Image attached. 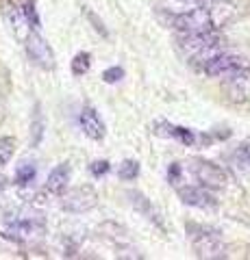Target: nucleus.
<instances>
[{"label": "nucleus", "instance_id": "1", "mask_svg": "<svg viewBox=\"0 0 250 260\" xmlns=\"http://www.w3.org/2000/svg\"><path fill=\"white\" fill-rule=\"evenodd\" d=\"M179 50L200 68L207 59L222 50V37L215 30L198 32V35H179Z\"/></svg>", "mask_w": 250, "mask_h": 260}, {"label": "nucleus", "instance_id": "2", "mask_svg": "<svg viewBox=\"0 0 250 260\" xmlns=\"http://www.w3.org/2000/svg\"><path fill=\"white\" fill-rule=\"evenodd\" d=\"M189 237H191V245L196 249L198 258H224L227 249L220 232L207 225H189Z\"/></svg>", "mask_w": 250, "mask_h": 260}, {"label": "nucleus", "instance_id": "3", "mask_svg": "<svg viewBox=\"0 0 250 260\" xmlns=\"http://www.w3.org/2000/svg\"><path fill=\"white\" fill-rule=\"evenodd\" d=\"M7 234L13 237L15 241H29L35 237H42L46 230V223L39 215L33 213H11L5 219Z\"/></svg>", "mask_w": 250, "mask_h": 260}, {"label": "nucleus", "instance_id": "4", "mask_svg": "<svg viewBox=\"0 0 250 260\" xmlns=\"http://www.w3.org/2000/svg\"><path fill=\"white\" fill-rule=\"evenodd\" d=\"M172 26L179 30V35H198V32L213 30V18H211V11L209 9L196 7V9H191V11L174 15Z\"/></svg>", "mask_w": 250, "mask_h": 260}, {"label": "nucleus", "instance_id": "5", "mask_svg": "<svg viewBox=\"0 0 250 260\" xmlns=\"http://www.w3.org/2000/svg\"><path fill=\"white\" fill-rule=\"evenodd\" d=\"M246 65L248 63H246L244 56L220 50L217 54H213L211 59H207L203 65H200V70H203L209 78H229V76L235 74V72L244 70Z\"/></svg>", "mask_w": 250, "mask_h": 260}, {"label": "nucleus", "instance_id": "6", "mask_svg": "<svg viewBox=\"0 0 250 260\" xmlns=\"http://www.w3.org/2000/svg\"><path fill=\"white\" fill-rule=\"evenodd\" d=\"M24 48H26L29 59L33 61L37 68H42V70H52L54 68V52H52V48L35 28L29 32L26 39H24Z\"/></svg>", "mask_w": 250, "mask_h": 260}, {"label": "nucleus", "instance_id": "7", "mask_svg": "<svg viewBox=\"0 0 250 260\" xmlns=\"http://www.w3.org/2000/svg\"><path fill=\"white\" fill-rule=\"evenodd\" d=\"M96 202H98V193L92 186H78V189H72L63 195L61 208L68 213H85V210L96 206Z\"/></svg>", "mask_w": 250, "mask_h": 260}, {"label": "nucleus", "instance_id": "8", "mask_svg": "<svg viewBox=\"0 0 250 260\" xmlns=\"http://www.w3.org/2000/svg\"><path fill=\"white\" fill-rule=\"evenodd\" d=\"M193 176L205 189H224L227 184V174L222 167L213 165L209 160H196L193 162Z\"/></svg>", "mask_w": 250, "mask_h": 260}, {"label": "nucleus", "instance_id": "9", "mask_svg": "<svg viewBox=\"0 0 250 260\" xmlns=\"http://www.w3.org/2000/svg\"><path fill=\"white\" fill-rule=\"evenodd\" d=\"M78 124H80V130L85 133V137H90V139H94V141H100L104 137V133H107L102 117L98 115V111L92 109V107H85L83 111H80Z\"/></svg>", "mask_w": 250, "mask_h": 260}, {"label": "nucleus", "instance_id": "10", "mask_svg": "<svg viewBox=\"0 0 250 260\" xmlns=\"http://www.w3.org/2000/svg\"><path fill=\"white\" fill-rule=\"evenodd\" d=\"M179 198L183 204L193 208H213L215 200L205 186H179Z\"/></svg>", "mask_w": 250, "mask_h": 260}, {"label": "nucleus", "instance_id": "11", "mask_svg": "<svg viewBox=\"0 0 250 260\" xmlns=\"http://www.w3.org/2000/svg\"><path fill=\"white\" fill-rule=\"evenodd\" d=\"M229 80V91H231V98L237 102H244L250 98V68L246 65L244 70L235 72L233 76L227 78Z\"/></svg>", "mask_w": 250, "mask_h": 260}, {"label": "nucleus", "instance_id": "12", "mask_svg": "<svg viewBox=\"0 0 250 260\" xmlns=\"http://www.w3.org/2000/svg\"><path fill=\"white\" fill-rule=\"evenodd\" d=\"M68 182H70V165L68 162H61L50 172L46 180V191L52 193V195H63L68 189Z\"/></svg>", "mask_w": 250, "mask_h": 260}, {"label": "nucleus", "instance_id": "13", "mask_svg": "<svg viewBox=\"0 0 250 260\" xmlns=\"http://www.w3.org/2000/svg\"><path fill=\"white\" fill-rule=\"evenodd\" d=\"M5 20L7 24H9V28L13 30V35L20 39V42H24L26 39V35L33 28H31V24L26 22V18H24V13L20 7H9V9L5 11Z\"/></svg>", "mask_w": 250, "mask_h": 260}, {"label": "nucleus", "instance_id": "14", "mask_svg": "<svg viewBox=\"0 0 250 260\" xmlns=\"http://www.w3.org/2000/svg\"><path fill=\"white\" fill-rule=\"evenodd\" d=\"M157 133L163 135V137H172V139L181 141L183 145H193L196 143V135H193L189 128H183V126H172V124L161 121V124H157Z\"/></svg>", "mask_w": 250, "mask_h": 260}, {"label": "nucleus", "instance_id": "15", "mask_svg": "<svg viewBox=\"0 0 250 260\" xmlns=\"http://www.w3.org/2000/svg\"><path fill=\"white\" fill-rule=\"evenodd\" d=\"M128 198H131V202H133V204H135L137 208H140V210H142V213H144V215H146L148 219H152V221H157V223H161V221H159V213H157V210H155V206H152V204H150V202H148L146 198H144V195H142V193H137V191H133V193H128Z\"/></svg>", "mask_w": 250, "mask_h": 260}, {"label": "nucleus", "instance_id": "16", "mask_svg": "<svg viewBox=\"0 0 250 260\" xmlns=\"http://www.w3.org/2000/svg\"><path fill=\"white\" fill-rule=\"evenodd\" d=\"M37 176V169L33 162H20V167L15 169V184L18 186H26L35 180Z\"/></svg>", "mask_w": 250, "mask_h": 260}, {"label": "nucleus", "instance_id": "17", "mask_svg": "<svg viewBox=\"0 0 250 260\" xmlns=\"http://www.w3.org/2000/svg\"><path fill=\"white\" fill-rule=\"evenodd\" d=\"M90 68H92V54L90 52H78L74 59H72V74L74 76L87 74Z\"/></svg>", "mask_w": 250, "mask_h": 260}, {"label": "nucleus", "instance_id": "18", "mask_svg": "<svg viewBox=\"0 0 250 260\" xmlns=\"http://www.w3.org/2000/svg\"><path fill=\"white\" fill-rule=\"evenodd\" d=\"M15 152V139L13 137H0V167H5L11 160Z\"/></svg>", "mask_w": 250, "mask_h": 260}, {"label": "nucleus", "instance_id": "19", "mask_svg": "<svg viewBox=\"0 0 250 260\" xmlns=\"http://www.w3.org/2000/svg\"><path fill=\"white\" fill-rule=\"evenodd\" d=\"M22 13H24V18H26V22L31 24V28H39L42 26V20H39V15H37V9H35V3L33 0H26V3H24L22 7Z\"/></svg>", "mask_w": 250, "mask_h": 260}, {"label": "nucleus", "instance_id": "20", "mask_svg": "<svg viewBox=\"0 0 250 260\" xmlns=\"http://www.w3.org/2000/svg\"><path fill=\"white\" fill-rule=\"evenodd\" d=\"M118 176L122 178V180H133V178L140 176V162L137 160H124L122 165L118 167Z\"/></svg>", "mask_w": 250, "mask_h": 260}, {"label": "nucleus", "instance_id": "21", "mask_svg": "<svg viewBox=\"0 0 250 260\" xmlns=\"http://www.w3.org/2000/svg\"><path fill=\"white\" fill-rule=\"evenodd\" d=\"M31 135H33V145H39L44 137V119H42V111L35 107V115H33V124H31Z\"/></svg>", "mask_w": 250, "mask_h": 260}, {"label": "nucleus", "instance_id": "22", "mask_svg": "<svg viewBox=\"0 0 250 260\" xmlns=\"http://www.w3.org/2000/svg\"><path fill=\"white\" fill-rule=\"evenodd\" d=\"M122 78H124V70L122 68H116V65H114V68H107V70L102 72V80H104V83H109V85L120 83Z\"/></svg>", "mask_w": 250, "mask_h": 260}, {"label": "nucleus", "instance_id": "23", "mask_svg": "<svg viewBox=\"0 0 250 260\" xmlns=\"http://www.w3.org/2000/svg\"><path fill=\"white\" fill-rule=\"evenodd\" d=\"M90 172L94 178H102L111 172V165H109V160H94L90 165Z\"/></svg>", "mask_w": 250, "mask_h": 260}, {"label": "nucleus", "instance_id": "24", "mask_svg": "<svg viewBox=\"0 0 250 260\" xmlns=\"http://www.w3.org/2000/svg\"><path fill=\"white\" fill-rule=\"evenodd\" d=\"M168 182L174 184V186H179L183 182V169L179 162H172L170 169H168Z\"/></svg>", "mask_w": 250, "mask_h": 260}, {"label": "nucleus", "instance_id": "25", "mask_svg": "<svg viewBox=\"0 0 250 260\" xmlns=\"http://www.w3.org/2000/svg\"><path fill=\"white\" fill-rule=\"evenodd\" d=\"M7 189V178L5 176H0V193H3Z\"/></svg>", "mask_w": 250, "mask_h": 260}, {"label": "nucleus", "instance_id": "26", "mask_svg": "<svg viewBox=\"0 0 250 260\" xmlns=\"http://www.w3.org/2000/svg\"><path fill=\"white\" fill-rule=\"evenodd\" d=\"M244 154H246V158L250 160V143H246V145H244Z\"/></svg>", "mask_w": 250, "mask_h": 260}, {"label": "nucleus", "instance_id": "27", "mask_svg": "<svg viewBox=\"0 0 250 260\" xmlns=\"http://www.w3.org/2000/svg\"><path fill=\"white\" fill-rule=\"evenodd\" d=\"M187 3H200L203 5V3H209V0H187Z\"/></svg>", "mask_w": 250, "mask_h": 260}]
</instances>
